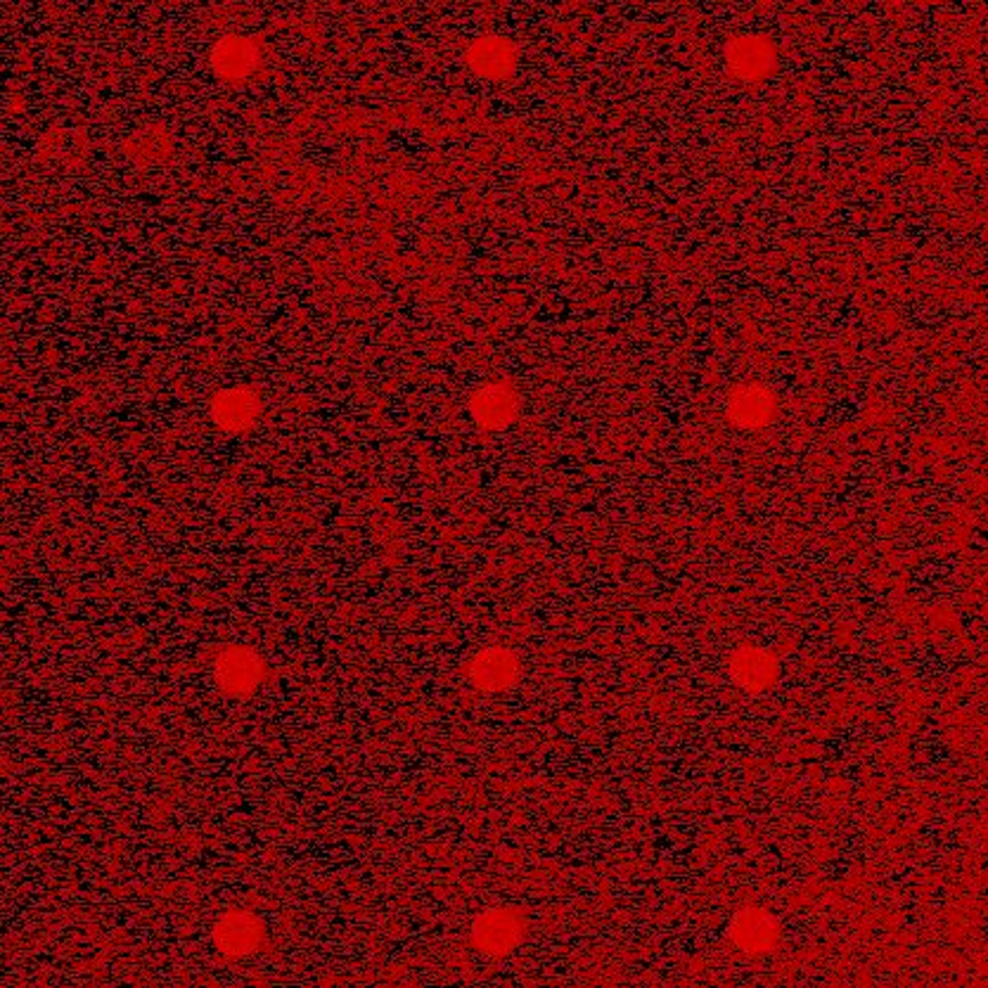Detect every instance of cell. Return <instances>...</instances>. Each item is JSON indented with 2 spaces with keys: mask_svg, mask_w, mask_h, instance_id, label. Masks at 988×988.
<instances>
[{
  "mask_svg": "<svg viewBox=\"0 0 988 988\" xmlns=\"http://www.w3.org/2000/svg\"><path fill=\"white\" fill-rule=\"evenodd\" d=\"M524 937V920L510 908L482 913L472 925V946L484 955L500 958L520 946Z\"/></svg>",
  "mask_w": 988,
  "mask_h": 988,
  "instance_id": "cell-1",
  "label": "cell"
},
{
  "mask_svg": "<svg viewBox=\"0 0 988 988\" xmlns=\"http://www.w3.org/2000/svg\"><path fill=\"white\" fill-rule=\"evenodd\" d=\"M728 70L740 82H766L775 72L777 52L766 36H737L726 46Z\"/></svg>",
  "mask_w": 988,
  "mask_h": 988,
  "instance_id": "cell-2",
  "label": "cell"
},
{
  "mask_svg": "<svg viewBox=\"0 0 988 988\" xmlns=\"http://www.w3.org/2000/svg\"><path fill=\"white\" fill-rule=\"evenodd\" d=\"M730 939L737 948H742L749 955L771 953L775 943L780 941V925L768 911L761 908H745L735 915L730 925Z\"/></svg>",
  "mask_w": 988,
  "mask_h": 988,
  "instance_id": "cell-3",
  "label": "cell"
},
{
  "mask_svg": "<svg viewBox=\"0 0 988 988\" xmlns=\"http://www.w3.org/2000/svg\"><path fill=\"white\" fill-rule=\"evenodd\" d=\"M467 64L484 78H503L517 64V48L503 36H484L467 50Z\"/></svg>",
  "mask_w": 988,
  "mask_h": 988,
  "instance_id": "cell-4",
  "label": "cell"
},
{
  "mask_svg": "<svg viewBox=\"0 0 988 988\" xmlns=\"http://www.w3.org/2000/svg\"><path fill=\"white\" fill-rule=\"evenodd\" d=\"M216 946L230 958H240L254 953L263 939L261 922L249 913H228L223 917L214 931Z\"/></svg>",
  "mask_w": 988,
  "mask_h": 988,
  "instance_id": "cell-5",
  "label": "cell"
},
{
  "mask_svg": "<svg viewBox=\"0 0 988 988\" xmlns=\"http://www.w3.org/2000/svg\"><path fill=\"white\" fill-rule=\"evenodd\" d=\"M472 408L484 427L508 425L517 413V393L505 385H491L474 397Z\"/></svg>",
  "mask_w": 988,
  "mask_h": 988,
  "instance_id": "cell-6",
  "label": "cell"
},
{
  "mask_svg": "<svg viewBox=\"0 0 988 988\" xmlns=\"http://www.w3.org/2000/svg\"><path fill=\"white\" fill-rule=\"evenodd\" d=\"M257 48L249 38H223V41L214 50V64L218 74L226 78H242L254 70L257 64Z\"/></svg>",
  "mask_w": 988,
  "mask_h": 988,
  "instance_id": "cell-7",
  "label": "cell"
},
{
  "mask_svg": "<svg viewBox=\"0 0 988 988\" xmlns=\"http://www.w3.org/2000/svg\"><path fill=\"white\" fill-rule=\"evenodd\" d=\"M733 674L740 680L745 688L749 690H763L775 680V662L768 652L756 650V648H747L737 652L733 659Z\"/></svg>",
  "mask_w": 988,
  "mask_h": 988,
  "instance_id": "cell-8",
  "label": "cell"
},
{
  "mask_svg": "<svg viewBox=\"0 0 988 988\" xmlns=\"http://www.w3.org/2000/svg\"><path fill=\"white\" fill-rule=\"evenodd\" d=\"M517 678V659L508 652H484L472 664V680L486 690H500Z\"/></svg>",
  "mask_w": 988,
  "mask_h": 988,
  "instance_id": "cell-9",
  "label": "cell"
},
{
  "mask_svg": "<svg viewBox=\"0 0 988 988\" xmlns=\"http://www.w3.org/2000/svg\"><path fill=\"white\" fill-rule=\"evenodd\" d=\"M773 413V397L761 387H747L733 399V415L745 427L766 425Z\"/></svg>",
  "mask_w": 988,
  "mask_h": 988,
  "instance_id": "cell-10",
  "label": "cell"
},
{
  "mask_svg": "<svg viewBox=\"0 0 988 988\" xmlns=\"http://www.w3.org/2000/svg\"><path fill=\"white\" fill-rule=\"evenodd\" d=\"M257 415V399L249 391H226L216 399L218 425L226 429H240L252 423Z\"/></svg>",
  "mask_w": 988,
  "mask_h": 988,
  "instance_id": "cell-11",
  "label": "cell"
},
{
  "mask_svg": "<svg viewBox=\"0 0 988 988\" xmlns=\"http://www.w3.org/2000/svg\"><path fill=\"white\" fill-rule=\"evenodd\" d=\"M218 678L230 692L249 690L259 678V664L254 662V656L247 652L226 654L218 662Z\"/></svg>",
  "mask_w": 988,
  "mask_h": 988,
  "instance_id": "cell-12",
  "label": "cell"
}]
</instances>
